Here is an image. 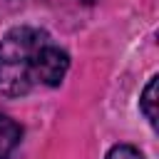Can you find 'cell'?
Instances as JSON below:
<instances>
[{"instance_id": "cell-5", "label": "cell", "mask_w": 159, "mask_h": 159, "mask_svg": "<svg viewBox=\"0 0 159 159\" xmlns=\"http://www.w3.org/2000/svg\"><path fill=\"white\" fill-rule=\"evenodd\" d=\"M82 2H94V0H82Z\"/></svg>"}, {"instance_id": "cell-1", "label": "cell", "mask_w": 159, "mask_h": 159, "mask_svg": "<svg viewBox=\"0 0 159 159\" xmlns=\"http://www.w3.org/2000/svg\"><path fill=\"white\" fill-rule=\"evenodd\" d=\"M70 70V55L45 30L12 27L0 40V92L22 97L35 87H57Z\"/></svg>"}, {"instance_id": "cell-2", "label": "cell", "mask_w": 159, "mask_h": 159, "mask_svg": "<svg viewBox=\"0 0 159 159\" xmlns=\"http://www.w3.org/2000/svg\"><path fill=\"white\" fill-rule=\"evenodd\" d=\"M20 137H22V127L0 112V159H7L12 154V149L20 144Z\"/></svg>"}, {"instance_id": "cell-4", "label": "cell", "mask_w": 159, "mask_h": 159, "mask_svg": "<svg viewBox=\"0 0 159 159\" xmlns=\"http://www.w3.org/2000/svg\"><path fill=\"white\" fill-rule=\"evenodd\" d=\"M104 159H144V154L132 144H114Z\"/></svg>"}, {"instance_id": "cell-3", "label": "cell", "mask_w": 159, "mask_h": 159, "mask_svg": "<svg viewBox=\"0 0 159 159\" xmlns=\"http://www.w3.org/2000/svg\"><path fill=\"white\" fill-rule=\"evenodd\" d=\"M157 87H159V77L154 75V77L147 82V87H144V92H142V99H139V109H142V114L149 119L152 127H157Z\"/></svg>"}]
</instances>
